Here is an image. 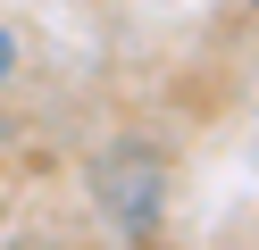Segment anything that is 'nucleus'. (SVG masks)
<instances>
[{
	"mask_svg": "<svg viewBox=\"0 0 259 250\" xmlns=\"http://www.w3.org/2000/svg\"><path fill=\"white\" fill-rule=\"evenodd\" d=\"M9 75H17V33L0 25V83H9Z\"/></svg>",
	"mask_w": 259,
	"mask_h": 250,
	"instance_id": "obj_1",
	"label": "nucleus"
}]
</instances>
